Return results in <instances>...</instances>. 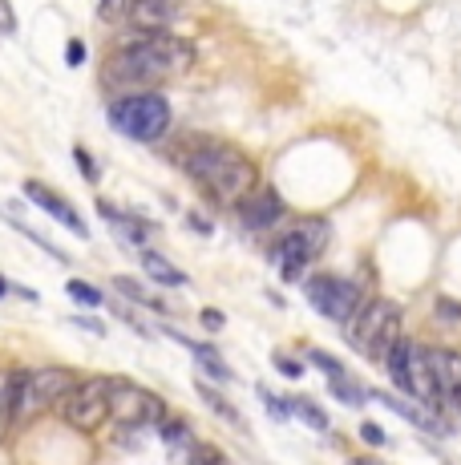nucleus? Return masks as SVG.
<instances>
[{
    "instance_id": "21",
    "label": "nucleus",
    "mask_w": 461,
    "mask_h": 465,
    "mask_svg": "<svg viewBox=\"0 0 461 465\" xmlns=\"http://www.w3.org/2000/svg\"><path fill=\"white\" fill-rule=\"evenodd\" d=\"M199 397H202V405H207V409H215V413H219V417H223V421H227V425L243 429V417H239V413H235V405H230V401H227V397H219V392H215V389H211V384H202V381H199Z\"/></svg>"
},
{
    "instance_id": "28",
    "label": "nucleus",
    "mask_w": 461,
    "mask_h": 465,
    "mask_svg": "<svg viewBox=\"0 0 461 465\" xmlns=\"http://www.w3.org/2000/svg\"><path fill=\"white\" fill-rule=\"evenodd\" d=\"M199 324H202V328H211V332H219V328L227 324V316H223L219 308H202V312H199Z\"/></svg>"
},
{
    "instance_id": "10",
    "label": "nucleus",
    "mask_w": 461,
    "mask_h": 465,
    "mask_svg": "<svg viewBox=\"0 0 461 465\" xmlns=\"http://www.w3.org/2000/svg\"><path fill=\"white\" fill-rule=\"evenodd\" d=\"M235 219L243 231H251V235H268V231H276L283 219H288V203H283V194L276 186H255L251 194H243V199L235 203Z\"/></svg>"
},
{
    "instance_id": "2",
    "label": "nucleus",
    "mask_w": 461,
    "mask_h": 465,
    "mask_svg": "<svg viewBox=\"0 0 461 465\" xmlns=\"http://www.w3.org/2000/svg\"><path fill=\"white\" fill-rule=\"evenodd\" d=\"M182 170L219 207H235L243 194H251L255 186H260V166H255V158L243 154L239 146H230V142H219V138L194 142L182 154Z\"/></svg>"
},
{
    "instance_id": "15",
    "label": "nucleus",
    "mask_w": 461,
    "mask_h": 465,
    "mask_svg": "<svg viewBox=\"0 0 461 465\" xmlns=\"http://www.w3.org/2000/svg\"><path fill=\"white\" fill-rule=\"evenodd\" d=\"M171 336L179 340V344L194 356V361H199V369L207 372L211 381H219V384H230V381H235V372H230V364L223 361V356H219V348H215V344H202V340H191V336L174 332V328H171Z\"/></svg>"
},
{
    "instance_id": "32",
    "label": "nucleus",
    "mask_w": 461,
    "mask_h": 465,
    "mask_svg": "<svg viewBox=\"0 0 461 465\" xmlns=\"http://www.w3.org/2000/svg\"><path fill=\"white\" fill-rule=\"evenodd\" d=\"M352 465H380L377 458H352Z\"/></svg>"
},
{
    "instance_id": "17",
    "label": "nucleus",
    "mask_w": 461,
    "mask_h": 465,
    "mask_svg": "<svg viewBox=\"0 0 461 465\" xmlns=\"http://www.w3.org/2000/svg\"><path fill=\"white\" fill-rule=\"evenodd\" d=\"M288 401H291V413H296L304 425H312L316 433H328V429H332V421H328V413H324L320 405H316L312 397H288Z\"/></svg>"
},
{
    "instance_id": "12",
    "label": "nucleus",
    "mask_w": 461,
    "mask_h": 465,
    "mask_svg": "<svg viewBox=\"0 0 461 465\" xmlns=\"http://www.w3.org/2000/svg\"><path fill=\"white\" fill-rule=\"evenodd\" d=\"M429 361L446 413H461V352L457 348H429Z\"/></svg>"
},
{
    "instance_id": "26",
    "label": "nucleus",
    "mask_w": 461,
    "mask_h": 465,
    "mask_svg": "<svg viewBox=\"0 0 461 465\" xmlns=\"http://www.w3.org/2000/svg\"><path fill=\"white\" fill-rule=\"evenodd\" d=\"M271 361H276V369L283 372V377H291V381H296V377H304V364H299V361H291V356L276 352V356H271Z\"/></svg>"
},
{
    "instance_id": "33",
    "label": "nucleus",
    "mask_w": 461,
    "mask_h": 465,
    "mask_svg": "<svg viewBox=\"0 0 461 465\" xmlns=\"http://www.w3.org/2000/svg\"><path fill=\"white\" fill-rule=\"evenodd\" d=\"M5 292H8V280H5V275H0V296H5Z\"/></svg>"
},
{
    "instance_id": "20",
    "label": "nucleus",
    "mask_w": 461,
    "mask_h": 465,
    "mask_svg": "<svg viewBox=\"0 0 461 465\" xmlns=\"http://www.w3.org/2000/svg\"><path fill=\"white\" fill-rule=\"evenodd\" d=\"M16 381L21 372H0V437L13 425V401H16Z\"/></svg>"
},
{
    "instance_id": "11",
    "label": "nucleus",
    "mask_w": 461,
    "mask_h": 465,
    "mask_svg": "<svg viewBox=\"0 0 461 465\" xmlns=\"http://www.w3.org/2000/svg\"><path fill=\"white\" fill-rule=\"evenodd\" d=\"M25 199L33 203V207H41V211H49L53 219L61 223V227H69L74 231L77 239H90V227H85V219L82 214H77V207L69 199H61L57 191H49L45 183H37V178H29V183H25Z\"/></svg>"
},
{
    "instance_id": "13",
    "label": "nucleus",
    "mask_w": 461,
    "mask_h": 465,
    "mask_svg": "<svg viewBox=\"0 0 461 465\" xmlns=\"http://www.w3.org/2000/svg\"><path fill=\"white\" fill-rule=\"evenodd\" d=\"M186 0H126V16L138 33H166V25L182 13Z\"/></svg>"
},
{
    "instance_id": "16",
    "label": "nucleus",
    "mask_w": 461,
    "mask_h": 465,
    "mask_svg": "<svg viewBox=\"0 0 461 465\" xmlns=\"http://www.w3.org/2000/svg\"><path fill=\"white\" fill-rule=\"evenodd\" d=\"M138 259H142V272H146L154 283H162V288H186V283H191V280H186V272H179L171 259L150 252V247H142Z\"/></svg>"
},
{
    "instance_id": "5",
    "label": "nucleus",
    "mask_w": 461,
    "mask_h": 465,
    "mask_svg": "<svg viewBox=\"0 0 461 465\" xmlns=\"http://www.w3.org/2000/svg\"><path fill=\"white\" fill-rule=\"evenodd\" d=\"M344 336H348V344L357 348L360 356H368V361H385L388 344L401 336V303H393L385 296L365 300L357 308V316L344 324Z\"/></svg>"
},
{
    "instance_id": "22",
    "label": "nucleus",
    "mask_w": 461,
    "mask_h": 465,
    "mask_svg": "<svg viewBox=\"0 0 461 465\" xmlns=\"http://www.w3.org/2000/svg\"><path fill=\"white\" fill-rule=\"evenodd\" d=\"M308 361H312V364H316V369L324 372L328 381H332V377H344V372H348V369H344L340 361H336V356H328L324 348H308Z\"/></svg>"
},
{
    "instance_id": "25",
    "label": "nucleus",
    "mask_w": 461,
    "mask_h": 465,
    "mask_svg": "<svg viewBox=\"0 0 461 465\" xmlns=\"http://www.w3.org/2000/svg\"><path fill=\"white\" fill-rule=\"evenodd\" d=\"M74 163H77V170H82L85 183H97V178H102V166L93 163V154L85 146H74Z\"/></svg>"
},
{
    "instance_id": "1",
    "label": "nucleus",
    "mask_w": 461,
    "mask_h": 465,
    "mask_svg": "<svg viewBox=\"0 0 461 465\" xmlns=\"http://www.w3.org/2000/svg\"><path fill=\"white\" fill-rule=\"evenodd\" d=\"M194 61V45L171 33H138L122 49H113L102 65V85L110 94H126V89L158 85L166 77L182 74Z\"/></svg>"
},
{
    "instance_id": "30",
    "label": "nucleus",
    "mask_w": 461,
    "mask_h": 465,
    "mask_svg": "<svg viewBox=\"0 0 461 465\" xmlns=\"http://www.w3.org/2000/svg\"><path fill=\"white\" fill-rule=\"evenodd\" d=\"M360 437H365L368 445H385L388 437H385V429H380L377 421H360Z\"/></svg>"
},
{
    "instance_id": "9",
    "label": "nucleus",
    "mask_w": 461,
    "mask_h": 465,
    "mask_svg": "<svg viewBox=\"0 0 461 465\" xmlns=\"http://www.w3.org/2000/svg\"><path fill=\"white\" fill-rule=\"evenodd\" d=\"M171 413L166 401L158 392L142 389L134 381H122V377H110V417L126 429H150L158 425L162 417Z\"/></svg>"
},
{
    "instance_id": "8",
    "label": "nucleus",
    "mask_w": 461,
    "mask_h": 465,
    "mask_svg": "<svg viewBox=\"0 0 461 465\" xmlns=\"http://www.w3.org/2000/svg\"><path fill=\"white\" fill-rule=\"evenodd\" d=\"M61 417L77 433H97L110 421V377H90L77 381L61 401Z\"/></svg>"
},
{
    "instance_id": "6",
    "label": "nucleus",
    "mask_w": 461,
    "mask_h": 465,
    "mask_svg": "<svg viewBox=\"0 0 461 465\" xmlns=\"http://www.w3.org/2000/svg\"><path fill=\"white\" fill-rule=\"evenodd\" d=\"M82 381L74 369H37V372H21L16 381V401H13V425H29L33 417H41L45 409L61 405L65 392Z\"/></svg>"
},
{
    "instance_id": "14",
    "label": "nucleus",
    "mask_w": 461,
    "mask_h": 465,
    "mask_svg": "<svg viewBox=\"0 0 461 465\" xmlns=\"http://www.w3.org/2000/svg\"><path fill=\"white\" fill-rule=\"evenodd\" d=\"M368 401H380V405H388L397 417H405L413 429H421V433H449V425L441 421L437 413H429V409H421V405H413V401H401V397H388V392H368Z\"/></svg>"
},
{
    "instance_id": "29",
    "label": "nucleus",
    "mask_w": 461,
    "mask_h": 465,
    "mask_svg": "<svg viewBox=\"0 0 461 465\" xmlns=\"http://www.w3.org/2000/svg\"><path fill=\"white\" fill-rule=\"evenodd\" d=\"M0 33H5V37H13L16 33V13H13L8 0H0Z\"/></svg>"
},
{
    "instance_id": "23",
    "label": "nucleus",
    "mask_w": 461,
    "mask_h": 465,
    "mask_svg": "<svg viewBox=\"0 0 461 465\" xmlns=\"http://www.w3.org/2000/svg\"><path fill=\"white\" fill-rule=\"evenodd\" d=\"M255 392H260V401H263V405H268V413L276 417V421H288V417H291V401L276 397V392H271L268 384H260V389H255Z\"/></svg>"
},
{
    "instance_id": "18",
    "label": "nucleus",
    "mask_w": 461,
    "mask_h": 465,
    "mask_svg": "<svg viewBox=\"0 0 461 465\" xmlns=\"http://www.w3.org/2000/svg\"><path fill=\"white\" fill-rule=\"evenodd\" d=\"M113 288H118V296H126V300H134V303H142V308H154V312H166V303L154 296L150 288H142L138 280H130V275H118L113 280Z\"/></svg>"
},
{
    "instance_id": "3",
    "label": "nucleus",
    "mask_w": 461,
    "mask_h": 465,
    "mask_svg": "<svg viewBox=\"0 0 461 465\" xmlns=\"http://www.w3.org/2000/svg\"><path fill=\"white\" fill-rule=\"evenodd\" d=\"M171 122H174V110L158 89H134V94H118L110 102V126L130 142L166 138Z\"/></svg>"
},
{
    "instance_id": "19",
    "label": "nucleus",
    "mask_w": 461,
    "mask_h": 465,
    "mask_svg": "<svg viewBox=\"0 0 461 465\" xmlns=\"http://www.w3.org/2000/svg\"><path fill=\"white\" fill-rule=\"evenodd\" d=\"M328 392H332L336 401H344V405H352V409H360V405H368V389H360L357 381L344 372V377H332L328 381Z\"/></svg>"
},
{
    "instance_id": "31",
    "label": "nucleus",
    "mask_w": 461,
    "mask_h": 465,
    "mask_svg": "<svg viewBox=\"0 0 461 465\" xmlns=\"http://www.w3.org/2000/svg\"><path fill=\"white\" fill-rule=\"evenodd\" d=\"M65 53H69L65 61L77 69V65H82V61H85V41H77V37H74V41H69V49H65Z\"/></svg>"
},
{
    "instance_id": "27",
    "label": "nucleus",
    "mask_w": 461,
    "mask_h": 465,
    "mask_svg": "<svg viewBox=\"0 0 461 465\" xmlns=\"http://www.w3.org/2000/svg\"><path fill=\"white\" fill-rule=\"evenodd\" d=\"M437 312H441V320H446V324H461V303L457 300L437 296Z\"/></svg>"
},
{
    "instance_id": "4",
    "label": "nucleus",
    "mask_w": 461,
    "mask_h": 465,
    "mask_svg": "<svg viewBox=\"0 0 461 465\" xmlns=\"http://www.w3.org/2000/svg\"><path fill=\"white\" fill-rule=\"evenodd\" d=\"M328 243H332V227H328V219L312 214V219H299L296 227L283 231L276 243L268 247V259L276 263L283 283H299L308 275V267L328 252Z\"/></svg>"
},
{
    "instance_id": "7",
    "label": "nucleus",
    "mask_w": 461,
    "mask_h": 465,
    "mask_svg": "<svg viewBox=\"0 0 461 465\" xmlns=\"http://www.w3.org/2000/svg\"><path fill=\"white\" fill-rule=\"evenodd\" d=\"M304 296L324 320H332V324H340V328L348 324L360 303L368 300L365 288L344 280V275H304Z\"/></svg>"
},
{
    "instance_id": "24",
    "label": "nucleus",
    "mask_w": 461,
    "mask_h": 465,
    "mask_svg": "<svg viewBox=\"0 0 461 465\" xmlns=\"http://www.w3.org/2000/svg\"><path fill=\"white\" fill-rule=\"evenodd\" d=\"M65 292H69V296H74L77 303H85V308H97V303H102V292H97L93 283H85V280H69Z\"/></svg>"
}]
</instances>
